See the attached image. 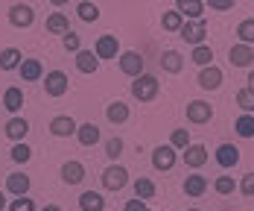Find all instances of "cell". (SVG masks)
Here are the masks:
<instances>
[{
  "label": "cell",
  "mask_w": 254,
  "mask_h": 211,
  "mask_svg": "<svg viewBox=\"0 0 254 211\" xmlns=\"http://www.w3.org/2000/svg\"><path fill=\"white\" fill-rule=\"evenodd\" d=\"M67 29H70L67 15H62V12H53L50 18H47V32H53V35H64Z\"/></svg>",
  "instance_id": "cell-28"
},
{
  "label": "cell",
  "mask_w": 254,
  "mask_h": 211,
  "mask_svg": "<svg viewBox=\"0 0 254 211\" xmlns=\"http://www.w3.org/2000/svg\"><path fill=\"white\" fill-rule=\"evenodd\" d=\"M105 156L111 158V161H117V158L123 156V138H108L105 141Z\"/></svg>",
  "instance_id": "cell-40"
},
{
  "label": "cell",
  "mask_w": 254,
  "mask_h": 211,
  "mask_svg": "<svg viewBox=\"0 0 254 211\" xmlns=\"http://www.w3.org/2000/svg\"><path fill=\"white\" fill-rule=\"evenodd\" d=\"M246 88H252L254 91V71H249V85H246Z\"/></svg>",
  "instance_id": "cell-45"
},
{
  "label": "cell",
  "mask_w": 254,
  "mask_h": 211,
  "mask_svg": "<svg viewBox=\"0 0 254 211\" xmlns=\"http://www.w3.org/2000/svg\"><path fill=\"white\" fill-rule=\"evenodd\" d=\"M76 15H79V21L94 24V21L100 18V6H97V3H91V0H82V3L76 6Z\"/></svg>",
  "instance_id": "cell-29"
},
{
  "label": "cell",
  "mask_w": 254,
  "mask_h": 211,
  "mask_svg": "<svg viewBox=\"0 0 254 211\" xmlns=\"http://www.w3.org/2000/svg\"><path fill=\"white\" fill-rule=\"evenodd\" d=\"M18 74L24 82H38V79L44 77V68H41V62L38 59H24L21 62V68H18Z\"/></svg>",
  "instance_id": "cell-22"
},
{
  "label": "cell",
  "mask_w": 254,
  "mask_h": 211,
  "mask_svg": "<svg viewBox=\"0 0 254 211\" xmlns=\"http://www.w3.org/2000/svg\"><path fill=\"white\" fill-rule=\"evenodd\" d=\"M176 161H178V156H176V150H173L170 144H161V147L152 150V167L155 170H173Z\"/></svg>",
  "instance_id": "cell-7"
},
{
  "label": "cell",
  "mask_w": 254,
  "mask_h": 211,
  "mask_svg": "<svg viewBox=\"0 0 254 211\" xmlns=\"http://www.w3.org/2000/svg\"><path fill=\"white\" fill-rule=\"evenodd\" d=\"M6 191L12 197H26L29 194V176L26 173H9L6 176Z\"/></svg>",
  "instance_id": "cell-19"
},
{
  "label": "cell",
  "mask_w": 254,
  "mask_h": 211,
  "mask_svg": "<svg viewBox=\"0 0 254 211\" xmlns=\"http://www.w3.org/2000/svg\"><path fill=\"white\" fill-rule=\"evenodd\" d=\"M79 209L82 211H105V200H102V194H97V191H85L79 197Z\"/></svg>",
  "instance_id": "cell-25"
},
{
  "label": "cell",
  "mask_w": 254,
  "mask_h": 211,
  "mask_svg": "<svg viewBox=\"0 0 254 211\" xmlns=\"http://www.w3.org/2000/svg\"><path fill=\"white\" fill-rule=\"evenodd\" d=\"M181 24H184V18H181V12H164V18H161V26L167 29V32H178L181 29Z\"/></svg>",
  "instance_id": "cell-35"
},
{
  "label": "cell",
  "mask_w": 254,
  "mask_h": 211,
  "mask_svg": "<svg viewBox=\"0 0 254 211\" xmlns=\"http://www.w3.org/2000/svg\"><path fill=\"white\" fill-rule=\"evenodd\" d=\"M85 179V164L82 161H64L62 164V182L64 185H79Z\"/></svg>",
  "instance_id": "cell-16"
},
{
  "label": "cell",
  "mask_w": 254,
  "mask_h": 211,
  "mask_svg": "<svg viewBox=\"0 0 254 211\" xmlns=\"http://www.w3.org/2000/svg\"><path fill=\"white\" fill-rule=\"evenodd\" d=\"M3 132H6V138H12V141H24L26 132H29V120L15 114V117H9V120H6V129H3Z\"/></svg>",
  "instance_id": "cell-18"
},
{
  "label": "cell",
  "mask_w": 254,
  "mask_h": 211,
  "mask_svg": "<svg viewBox=\"0 0 254 211\" xmlns=\"http://www.w3.org/2000/svg\"><path fill=\"white\" fill-rule=\"evenodd\" d=\"M190 144V129H173V135H170V147L173 150H184Z\"/></svg>",
  "instance_id": "cell-39"
},
{
  "label": "cell",
  "mask_w": 254,
  "mask_h": 211,
  "mask_svg": "<svg viewBox=\"0 0 254 211\" xmlns=\"http://www.w3.org/2000/svg\"><path fill=\"white\" fill-rule=\"evenodd\" d=\"M216 164L225 167V170H228V167H237V164H240V150H237L234 144H219V147H216Z\"/></svg>",
  "instance_id": "cell-15"
},
{
  "label": "cell",
  "mask_w": 254,
  "mask_h": 211,
  "mask_svg": "<svg viewBox=\"0 0 254 211\" xmlns=\"http://www.w3.org/2000/svg\"><path fill=\"white\" fill-rule=\"evenodd\" d=\"M62 47H64L67 53H79L82 50V38H79L73 29H67V32L62 35Z\"/></svg>",
  "instance_id": "cell-38"
},
{
  "label": "cell",
  "mask_w": 254,
  "mask_h": 211,
  "mask_svg": "<svg viewBox=\"0 0 254 211\" xmlns=\"http://www.w3.org/2000/svg\"><path fill=\"white\" fill-rule=\"evenodd\" d=\"M158 91H161V82H158V77H152V74H140V77H134V82H131V97L140 100V103L155 100Z\"/></svg>",
  "instance_id": "cell-1"
},
{
  "label": "cell",
  "mask_w": 254,
  "mask_h": 211,
  "mask_svg": "<svg viewBox=\"0 0 254 211\" xmlns=\"http://www.w3.org/2000/svg\"><path fill=\"white\" fill-rule=\"evenodd\" d=\"M9 156H12V161H18V164H26V161L32 158V150L26 147L24 141H15V147H12V153H9Z\"/></svg>",
  "instance_id": "cell-36"
},
{
  "label": "cell",
  "mask_w": 254,
  "mask_h": 211,
  "mask_svg": "<svg viewBox=\"0 0 254 211\" xmlns=\"http://www.w3.org/2000/svg\"><path fill=\"white\" fill-rule=\"evenodd\" d=\"M21 62H24V53L18 50V47H6V50H0V71H18Z\"/></svg>",
  "instance_id": "cell-23"
},
{
  "label": "cell",
  "mask_w": 254,
  "mask_h": 211,
  "mask_svg": "<svg viewBox=\"0 0 254 211\" xmlns=\"http://www.w3.org/2000/svg\"><path fill=\"white\" fill-rule=\"evenodd\" d=\"M228 62L234 65V68H252V62H254V47L252 44H234L228 50Z\"/></svg>",
  "instance_id": "cell-9"
},
{
  "label": "cell",
  "mask_w": 254,
  "mask_h": 211,
  "mask_svg": "<svg viewBox=\"0 0 254 211\" xmlns=\"http://www.w3.org/2000/svg\"><path fill=\"white\" fill-rule=\"evenodd\" d=\"M123 211H146V203L134 197V200H128V203H126V209H123Z\"/></svg>",
  "instance_id": "cell-44"
},
{
  "label": "cell",
  "mask_w": 254,
  "mask_h": 211,
  "mask_svg": "<svg viewBox=\"0 0 254 211\" xmlns=\"http://www.w3.org/2000/svg\"><path fill=\"white\" fill-rule=\"evenodd\" d=\"M6 209V194H3V191H0V211Z\"/></svg>",
  "instance_id": "cell-46"
},
{
  "label": "cell",
  "mask_w": 254,
  "mask_h": 211,
  "mask_svg": "<svg viewBox=\"0 0 254 211\" xmlns=\"http://www.w3.org/2000/svg\"><path fill=\"white\" fill-rule=\"evenodd\" d=\"M237 38H240V44H252L254 47V18L240 21V26H237Z\"/></svg>",
  "instance_id": "cell-33"
},
{
  "label": "cell",
  "mask_w": 254,
  "mask_h": 211,
  "mask_svg": "<svg viewBox=\"0 0 254 211\" xmlns=\"http://www.w3.org/2000/svg\"><path fill=\"white\" fill-rule=\"evenodd\" d=\"M76 120L70 117V114H56L50 120V135L56 138H70V135H76Z\"/></svg>",
  "instance_id": "cell-10"
},
{
  "label": "cell",
  "mask_w": 254,
  "mask_h": 211,
  "mask_svg": "<svg viewBox=\"0 0 254 211\" xmlns=\"http://www.w3.org/2000/svg\"><path fill=\"white\" fill-rule=\"evenodd\" d=\"M181 153H184V164L193 167V170H199L204 161H207V147L204 144H187Z\"/></svg>",
  "instance_id": "cell-13"
},
{
  "label": "cell",
  "mask_w": 254,
  "mask_h": 211,
  "mask_svg": "<svg viewBox=\"0 0 254 211\" xmlns=\"http://www.w3.org/2000/svg\"><path fill=\"white\" fill-rule=\"evenodd\" d=\"M97 59H117L120 56V44H117V35H100L97 44H94Z\"/></svg>",
  "instance_id": "cell-12"
},
{
  "label": "cell",
  "mask_w": 254,
  "mask_h": 211,
  "mask_svg": "<svg viewBox=\"0 0 254 211\" xmlns=\"http://www.w3.org/2000/svg\"><path fill=\"white\" fill-rule=\"evenodd\" d=\"M76 71L79 74H97L100 71V59L94 50H79L76 53Z\"/></svg>",
  "instance_id": "cell-20"
},
{
  "label": "cell",
  "mask_w": 254,
  "mask_h": 211,
  "mask_svg": "<svg viewBox=\"0 0 254 211\" xmlns=\"http://www.w3.org/2000/svg\"><path fill=\"white\" fill-rule=\"evenodd\" d=\"M9 24L18 26V29L32 26L35 24V12H32V6H26V3H15V6L9 9Z\"/></svg>",
  "instance_id": "cell-6"
},
{
  "label": "cell",
  "mask_w": 254,
  "mask_h": 211,
  "mask_svg": "<svg viewBox=\"0 0 254 211\" xmlns=\"http://www.w3.org/2000/svg\"><path fill=\"white\" fill-rule=\"evenodd\" d=\"M210 117H213V106L210 103H204V100H190L187 103V120L190 123L199 126V123H207Z\"/></svg>",
  "instance_id": "cell-8"
},
{
  "label": "cell",
  "mask_w": 254,
  "mask_h": 211,
  "mask_svg": "<svg viewBox=\"0 0 254 211\" xmlns=\"http://www.w3.org/2000/svg\"><path fill=\"white\" fill-rule=\"evenodd\" d=\"M204 3H207V6H210L213 12H231L237 0H204Z\"/></svg>",
  "instance_id": "cell-43"
},
{
  "label": "cell",
  "mask_w": 254,
  "mask_h": 211,
  "mask_svg": "<svg viewBox=\"0 0 254 211\" xmlns=\"http://www.w3.org/2000/svg\"><path fill=\"white\" fill-rule=\"evenodd\" d=\"M190 59H193L199 68H207V65H213V50H210L207 44H196L193 53H190Z\"/></svg>",
  "instance_id": "cell-31"
},
{
  "label": "cell",
  "mask_w": 254,
  "mask_h": 211,
  "mask_svg": "<svg viewBox=\"0 0 254 211\" xmlns=\"http://www.w3.org/2000/svg\"><path fill=\"white\" fill-rule=\"evenodd\" d=\"M178 35L187 41V44H204V38H207V24H204V18H199V21H184L181 24V29H178Z\"/></svg>",
  "instance_id": "cell-3"
},
{
  "label": "cell",
  "mask_w": 254,
  "mask_h": 211,
  "mask_svg": "<svg viewBox=\"0 0 254 211\" xmlns=\"http://www.w3.org/2000/svg\"><path fill=\"white\" fill-rule=\"evenodd\" d=\"M67 88H70V79H67L64 71H50V74L44 77V91H47V97H64Z\"/></svg>",
  "instance_id": "cell-4"
},
{
  "label": "cell",
  "mask_w": 254,
  "mask_h": 211,
  "mask_svg": "<svg viewBox=\"0 0 254 211\" xmlns=\"http://www.w3.org/2000/svg\"><path fill=\"white\" fill-rule=\"evenodd\" d=\"M100 126L97 123H79L76 126V141L82 147H94V144H100Z\"/></svg>",
  "instance_id": "cell-17"
},
{
  "label": "cell",
  "mask_w": 254,
  "mask_h": 211,
  "mask_svg": "<svg viewBox=\"0 0 254 211\" xmlns=\"http://www.w3.org/2000/svg\"><path fill=\"white\" fill-rule=\"evenodd\" d=\"M38 211H62L59 206H44V209H38Z\"/></svg>",
  "instance_id": "cell-47"
},
{
  "label": "cell",
  "mask_w": 254,
  "mask_h": 211,
  "mask_svg": "<svg viewBox=\"0 0 254 211\" xmlns=\"http://www.w3.org/2000/svg\"><path fill=\"white\" fill-rule=\"evenodd\" d=\"M187 211H202V209H187Z\"/></svg>",
  "instance_id": "cell-49"
},
{
  "label": "cell",
  "mask_w": 254,
  "mask_h": 211,
  "mask_svg": "<svg viewBox=\"0 0 254 211\" xmlns=\"http://www.w3.org/2000/svg\"><path fill=\"white\" fill-rule=\"evenodd\" d=\"M155 191H158V188H155L152 179H146V176L134 179V197H137V200H143V203H146V200H152Z\"/></svg>",
  "instance_id": "cell-30"
},
{
  "label": "cell",
  "mask_w": 254,
  "mask_h": 211,
  "mask_svg": "<svg viewBox=\"0 0 254 211\" xmlns=\"http://www.w3.org/2000/svg\"><path fill=\"white\" fill-rule=\"evenodd\" d=\"M213 191L216 194H222V197H228L237 191V182H234V176H216V182H213Z\"/></svg>",
  "instance_id": "cell-37"
},
{
  "label": "cell",
  "mask_w": 254,
  "mask_h": 211,
  "mask_svg": "<svg viewBox=\"0 0 254 211\" xmlns=\"http://www.w3.org/2000/svg\"><path fill=\"white\" fill-rule=\"evenodd\" d=\"M117 62H120V71L126 74V77H140L143 74V56L137 50H126V53H120L117 56Z\"/></svg>",
  "instance_id": "cell-5"
},
{
  "label": "cell",
  "mask_w": 254,
  "mask_h": 211,
  "mask_svg": "<svg viewBox=\"0 0 254 211\" xmlns=\"http://www.w3.org/2000/svg\"><path fill=\"white\" fill-rule=\"evenodd\" d=\"M100 182L105 191H123L128 185V170L123 167V164H108L105 170H102Z\"/></svg>",
  "instance_id": "cell-2"
},
{
  "label": "cell",
  "mask_w": 254,
  "mask_h": 211,
  "mask_svg": "<svg viewBox=\"0 0 254 211\" xmlns=\"http://www.w3.org/2000/svg\"><path fill=\"white\" fill-rule=\"evenodd\" d=\"M204 191H207V179H204L202 173H193V176L184 179V194L187 197H202Z\"/></svg>",
  "instance_id": "cell-26"
},
{
  "label": "cell",
  "mask_w": 254,
  "mask_h": 211,
  "mask_svg": "<svg viewBox=\"0 0 254 211\" xmlns=\"http://www.w3.org/2000/svg\"><path fill=\"white\" fill-rule=\"evenodd\" d=\"M237 106L243 108V114H254V91L252 88H240L237 91Z\"/></svg>",
  "instance_id": "cell-34"
},
{
  "label": "cell",
  "mask_w": 254,
  "mask_h": 211,
  "mask_svg": "<svg viewBox=\"0 0 254 211\" xmlns=\"http://www.w3.org/2000/svg\"><path fill=\"white\" fill-rule=\"evenodd\" d=\"M9 211H38V209H35V203H32L29 197H15V200L9 203Z\"/></svg>",
  "instance_id": "cell-41"
},
{
  "label": "cell",
  "mask_w": 254,
  "mask_h": 211,
  "mask_svg": "<svg viewBox=\"0 0 254 211\" xmlns=\"http://www.w3.org/2000/svg\"><path fill=\"white\" fill-rule=\"evenodd\" d=\"M176 12H181L184 21H199L204 15V3L202 0H176Z\"/></svg>",
  "instance_id": "cell-14"
},
{
  "label": "cell",
  "mask_w": 254,
  "mask_h": 211,
  "mask_svg": "<svg viewBox=\"0 0 254 211\" xmlns=\"http://www.w3.org/2000/svg\"><path fill=\"white\" fill-rule=\"evenodd\" d=\"M237 191H240L243 197H254V173H246V176L240 179V185H237Z\"/></svg>",
  "instance_id": "cell-42"
},
{
  "label": "cell",
  "mask_w": 254,
  "mask_h": 211,
  "mask_svg": "<svg viewBox=\"0 0 254 211\" xmlns=\"http://www.w3.org/2000/svg\"><path fill=\"white\" fill-rule=\"evenodd\" d=\"M222 79H225V74H222V68H216V65H207V68L199 71V85H202L204 91H216V88L222 85Z\"/></svg>",
  "instance_id": "cell-11"
},
{
  "label": "cell",
  "mask_w": 254,
  "mask_h": 211,
  "mask_svg": "<svg viewBox=\"0 0 254 211\" xmlns=\"http://www.w3.org/2000/svg\"><path fill=\"white\" fill-rule=\"evenodd\" d=\"M234 129H237L240 138H254V114H240Z\"/></svg>",
  "instance_id": "cell-32"
},
{
  "label": "cell",
  "mask_w": 254,
  "mask_h": 211,
  "mask_svg": "<svg viewBox=\"0 0 254 211\" xmlns=\"http://www.w3.org/2000/svg\"><path fill=\"white\" fill-rule=\"evenodd\" d=\"M105 117H108L111 123H126V120H128V106L123 103V100L108 103V108H105Z\"/></svg>",
  "instance_id": "cell-27"
},
{
  "label": "cell",
  "mask_w": 254,
  "mask_h": 211,
  "mask_svg": "<svg viewBox=\"0 0 254 211\" xmlns=\"http://www.w3.org/2000/svg\"><path fill=\"white\" fill-rule=\"evenodd\" d=\"M3 108L12 111V114H18V111L24 108V91L15 88V85H9V88L3 91Z\"/></svg>",
  "instance_id": "cell-21"
},
{
  "label": "cell",
  "mask_w": 254,
  "mask_h": 211,
  "mask_svg": "<svg viewBox=\"0 0 254 211\" xmlns=\"http://www.w3.org/2000/svg\"><path fill=\"white\" fill-rule=\"evenodd\" d=\"M53 6H64V3H67V0H50Z\"/></svg>",
  "instance_id": "cell-48"
},
{
  "label": "cell",
  "mask_w": 254,
  "mask_h": 211,
  "mask_svg": "<svg viewBox=\"0 0 254 211\" xmlns=\"http://www.w3.org/2000/svg\"><path fill=\"white\" fill-rule=\"evenodd\" d=\"M161 68H164L167 74H181L184 56H181L178 50H164V56H161Z\"/></svg>",
  "instance_id": "cell-24"
}]
</instances>
